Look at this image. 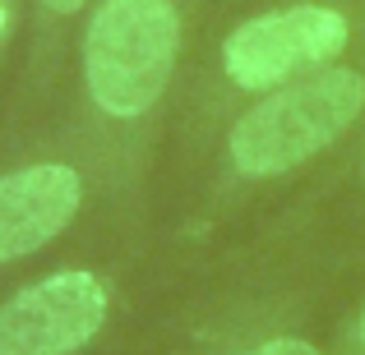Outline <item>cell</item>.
Returning a JSON list of instances; mask_svg holds the SVG:
<instances>
[{
    "label": "cell",
    "instance_id": "6da1fadb",
    "mask_svg": "<svg viewBox=\"0 0 365 355\" xmlns=\"http://www.w3.org/2000/svg\"><path fill=\"white\" fill-rule=\"evenodd\" d=\"M365 107V79L356 70H314L305 79L282 83L268 92L255 111L232 124V161L245 176H282V171L310 161Z\"/></svg>",
    "mask_w": 365,
    "mask_h": 355
},
{
    "label": "cell",
    "instance_id": "7a4b0ae2",
    "mask_svg": "<svg viewBox=\"0 0 365 355\" xmlns=\"http://www.w3.org/2000/svg\"><path fill=\"white\" fill-rule=\"evenodd\" d=\"M180 51L171 0H102L83 37V79L107 116L134 120L167 92Z\"/></svg>",
    "mask_w": 365,
    "mask_h": 355
},
{
    "label": "cell",
    "instance_id": "3957f363",
    "mask_svg": "<svg viewBox=\"0 0 365 355\" xmlns=\"http://www.w3.org/2000/svg\"><path fill=\"white\" fill-rule=\"evenodd\" d=\"M347 18L324 5H292L273 9L241 23L222 46V70L236 88H282L292 79H305L310 70H324L347 46Z\"/></svg>",
    "mask_w": 365,
    "mask_h": 355
},
{
    "label": "cell",
    "instance_id": "277c9868",
    "mask_svg": "<svg viewBox=\"0 0 365 355\" xmlns=\"http://www.w3.org/2000/svg\"><path fill=\"white\" fill-rule=\"evenodd\" d=\"M107 319V286L93 272H56L0 304V355H74Z\"/></svg>",
    "mask_w": 365,
    "mask_h": 355
},
{
    "label": "cell",
    "instance_id": "5b68a950",
    "mask_svg": "<svg viewBox=\"0 0 365 355\" xmlns=\"http://www.w3.org/2000/svg\"><path fill=\"white\" fill-rule=\"evenodd\" d=\"M83 198L79 171L42 161L0 176V263L37 254L74 222Z\"/></svg>",
    "mask_w": 365,
    "mask_h": 355
},
{
    "label": "cell",
    "instance_id": "8992f818",
    "mask_svg": "<svg viewBox=\"0 0 365 355\" xmlns=\"http://www.w3.org/2000/svg\"><path fill=\"white\" fill-rule=\"evenodd\" d=\"M241 355H319V351H314L310 341H301V337H277V341H264V346L241 351Z\"/></svg>",
    "mask_w": 365,
    "mask_h": 355
},
{
    "label": "cell",
    "instance_id": "52a82bcc",
    "mask_svg": "<svg viewBox=\"0 0 365 355\" xmlns=\"http://www.w3.org/2000/svg\"><path fill=\"white\" fill-rule=\"evenodd\" d=\"M42 5H46V9H56V14H74L83 0H42Z\"/></svg>",
    "mask_w": 365,
    "mask_h": 355
},
{
    "label": "cell",
    "instance_id": "ba28073f",
    "mask_svg": "<svg viewBox=\"0 0 365 355\" xmlns=\"http://www.w3.org/2000/svg\"><path fill=\"white\" fill-rule=\"evenodd\" d=\"M0 33H5V0H0Z\"/></svg>",
    "mask_w": 365,
    "mask_h": 355
},
{
    "label": "cell",
    "instance_id": "9c48e42d",
    "mask_svg": "<svg viewBox=\"0 0 365 355\" xmlns=\"http://www.w3.org/2000/svg\"><path fill=\"white\" fill-rule=\"evenodd\" d=\"M361 332H365V319H361Z\"/></svg>",
    "mask_w": 365,
    "mask_h": 355
}]
</instances>
